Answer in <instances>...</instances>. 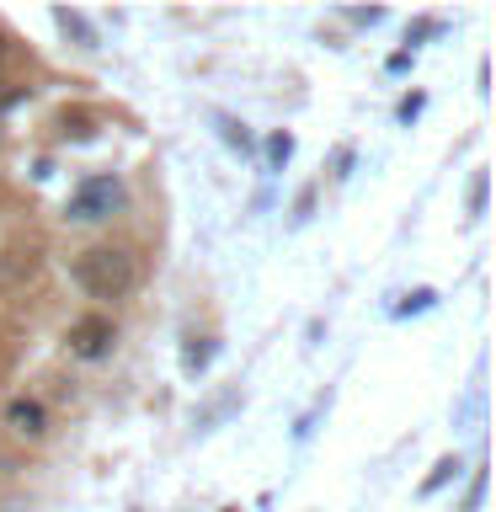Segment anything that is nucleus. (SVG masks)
<instances>
[{
  "label": "nucleus",
  "instance_id": "f257e3e1",
  "mask_svg": "<svg viewBox=\"0 0 496 512\" xmlns=\"http://www.w3.org/2000/svg\"><path fill=\"white\" fill-rule=\"evenodd\" d=\"M75 283L86 288L91 299H123L128 288H134V256L118 251V246H91V251H80Z\"/></svg>",
  "mask_w": 496,
  "mask_h": 512
},
{
  "label": "nucleus",
  "instance_id": "f03ea898",
  "mask_svg": "<svg viewBox=\"0 0 496 512\" xmlns=\"http://www.w3.org/2000/svg\"><path fill=\"white\" fill-rule=\"evenodd\" d=\"M112 203H118V182H112V176H91V182H80V192L70 198L64 214L75 224H96V219L112 214Z\"/></svg>",
  "mask_w": 496,
  "mask_h": 512
},
{
  "label": "nucleus",
  "instance_id": "7ed1b4c3",
  "mask_svg": "<svg viewBox=\"0 0 496 512\" xmlns=\"http://www.w3.org/2000/svg\"><path fill=\"white\" fill-rule=\"evenodd\" d=\"M70 352H75V358H86V363L107 358V352H112V320L107 315L75 320V326H70Z\"/></svg>",
  "mask_w": 496,
  "mask_h": 512
},
{
  "label": "nucleus",
  "instance_id": "20e7f679",
  "mask_svg": "<svg viewBox=\"0 0 496 512\" xmlns=\"http://www.w3.org/2000/svg\"><path fill=\"white\" fill-rule=\"evenodd\" d=\"M6 422L22 432V438H43V406L38 400H16V406L6 411Z\"/></svg>",
  "mask_w": 496,
  "mask_h": 512
},
{
  "label": "nucleus",
  "instance_id": "39448f33",
  "mask_svg": "<svg viewBox=\"0 0 496 512\" xmlns=\"http://www.w3.org/2000/svg\"><path fill=\"white\" fill-rule=\"evenodd\" d=\"M54 22L70 32V38H80V48H96V32L86 27V16H80V11H54Z\"/></svg>",
  "mask_w": 496,
  "mask_h": 512
},
{
  "label": "nucleus",
  "instance_id": "423d86ee",
  "mask_svg": "<svg viewBox=\"0 0 496 512\" xmlns=\"http://www.w3.org/2000/svg\"><path fill=\"white\" fill-rule=\"evenodd\" d=\"M59 128H64V134H75V139H91V118H86V112H59Z\"/></svg>",
  "mask_w": 496,
  "mask_h": 512
},
{
  "label": "nucleus",
  "instance_id": "0eeeda50",
  "mask_svg": "<svg viewBox=\"0 0 496 512\" xmlns=\"http://www.w3.org/2000/svg\"><path fill=\"white\" fill-rule=\"evenodd\" d=\"M288 150H294V139H288V134H272L267 139V160H278V166L288 160Z\"/></svg>",
  "mask_w": 496,
  "mask_h": 512
},
{
  "label": "nucleus",
  "instance_id": "6e6552de",
  "mask_svg": "<svg viewBox=\"0 0 496 512\" xmlns=\"http://www.w3.org/2000/svg\"><path fill=\"white\" fill-rule=\"evenodd\" d=\"M454 470H459V464H454V459H443V464H438V470H432V475H427V486H422V491H438V486H443V480H448V475H454Z\"/></svg>",
  "mask_w": 496,
  "mask_h": 512
},
{
  "label": "nucleus",
  "instance_id": "1a4fd4ad",
  "mask_svg": "<svg viewBox=\"0 0 496 512\" xmlns=\"http://www.w3.org/2000/svg\"><path fill=\"white\" fill-rule=\"evenodd\" d=\"M470 208L480 214V208H486V176H475V192H470Z\"/></svg>",
  "mask_w": 496,
  "mask_h": 512
},
{
  "label": "nucleus",
  "instance_id": "9d476101",
  "mask_svg": "<svg viewBox=\"0 0 496 512\" xmlns=\"http://www.w3.org/2000/svg\"><path fill=\"white\" fill-rule=\"evenodd\" d=\"M416 112H422V96H406V102H400V118H406V123H411V118H416Z\"/></svg>",
  "mask_w": 496,
  "mask_h": 512
}]
</instances>
